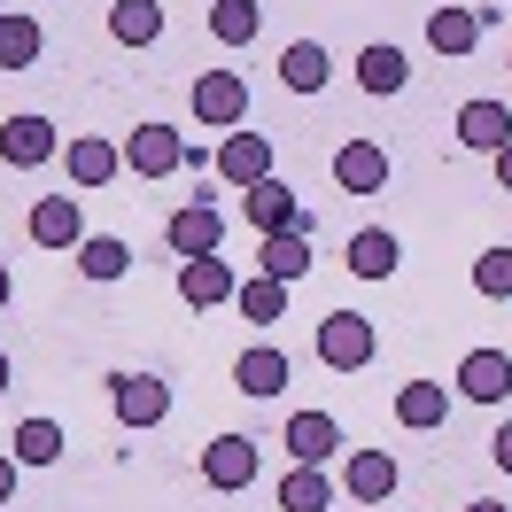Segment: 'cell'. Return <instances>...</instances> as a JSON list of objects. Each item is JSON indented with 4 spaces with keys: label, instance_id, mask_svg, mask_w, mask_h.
Wrapping results in <instances>:
<instances>
[{
    "label": "cell",
    "instance_id": "obj_18",
    "mask_svg": "<svg viewBox=\"0 0 512 512\" xmlns=\"http://www.w3.org/2000/svg\"><path fill=\"white\" fill-rule=\"evenodd\" d=\"M288 450H295V466H326V458L342 450L334 412H295V419H288Z\"/></svg>",
    "mask_w": 512,
    "mask_h": 512
},
{
    "label": "cell",
    "instance_id": "obj_11",
    "mask_svg": "<svg viewBox=\"0 0 512 512\" xmlns=\"http://www.w3.org/2000/svg\"><path fill=\"white\" fill-rule=\"evenodd\" d=\"M32 241H39V249H78V241H86L78 194H39V202H32Z\"/></svg>",
    "mask_w": 512,
    "mask_h": 512
},
{
    "label": "cell",
    "instance_id": "obj_16",
    "mask_svg": "<svg viewBox=\"0 0 512 512\" xmlns=\"http://www.w3.org/2000/svg\"><path fill=\"white\" fill-rule=\"evenodd\" d=\"M505 140H512V109H505V101H466V109H458V148L497 156Z\"/></svg>",
    "mask_w": 512,
    "mask_h": 512
},
{
    "label": "cell",
    "instance_id": "obj_6",
    "mask_svg": "<svg viewBox=\"0 0 512 512\" xmlns=\"http://www.w3.org/2000/svg\"><path fill=\"white\" fill-rule=\"evenodd\" d=\"M109 404H117L125 427H163V419H171V388H163L156 373H117V381H109Z\"/></svg>",
    "mask_w": 512,
    "mask_h": 512
},
{
    "label": "cell",
    "instance_id": "obj_23",
    "mask_svg": "<svg viewBox=\"0 0 512 512\" xmlns=\"http://www.w3.org/2000/svg\"><path fill=\"white\" fill-rule=\"evenodd\" d=\"M404 264V249H396V233H381V225H365V233H350V272L357 280H388Z\"/></svg>",
    "mask_w": 512,
    "mask_h": 512
},
{
    "label": "cell",
    "instance_id": "obj_2",
    "mask_svg": "<svg viewBox=\"0 0 512 512\" xmlns=\"http://www.w3.org/2000/svg\"><path fill=\"white\" fill-rule=\"evenodd\" d=\"M241 218L256 225V241H264V233H311V210H303V194H295L288 179H256V187L241 194Z\"/></svg>",
    "mask_w": 512,
    "mask_h": 512
},
{
    "label": "cell",
    "instance_id": "obj_8",
    "mask_svg": "<svg viewBox=\"0 0 512 512\" xmlns=\"http://www.w3.org/2000/svg\"><path fill=\"white\" fill-rule=\"evenodd\" d=\"M218 179L241 187V194H249L256 179H272V140H264V132H225L218 140Z\"/></svg>",
    "mask_w": 512,
    "mask_h": 512
},
{
    "label": "cell",
    "instance_id": "obj_5",
    "mask_svg": "<svg viewBox=\"0 0 512 512\" xmlns=\"http://www.w3.org/2000/svg\"><path fill=\"white\" fill-rule=\"evenodd\" d=\"M55 156H63V140H55L47 117L24 109V117H8V125H0V163H8V171H39V163H55Z\"/></svg>",
    "mask_w": 512,
    "mask_h": 512
},
{
    "label": "cell",
    "instance_id": "obj_19",
    "mask_svg": "<svg viewBox=\"0 0 512 512\" xmlns=\"http://www.w3.org/2000/svg\"><path fill=\"white\" fill-rule=\"evenodd\" d=\"M109 39H117V47H156L163 8L156 0H109Z\"/></svg>",
    "mask_w": 512,
    "mask_h": 512
},
{
    "label": "cell",
    "instance_id": "obj_4",
    "mask_svg": "<svg viewBox=\"0 0 512 512\" xmlns=\"http://www.w3.org/2000/svg\"><path fill=\"white\" fill-rule=\"evenodd\" d=\"M249 117V78L241 70H194V125L233 132Z\"/></svg>",
    "mask_w": 512,
    "mask_h": 512
},
{
    "label": "cell",
    "instance_id": "obj_24",
    "mask_svg": "<svg viewBox=\"0 0 512 512\" xmlns=\"http://www.w3.org/2000/svg\"><path fill=\"white\" fill-rule=\"evenodd\" d=\"M396 419H404V427H443L450 419V388L443 381H404L396 388Z\"/></svg>",
    "mask_w": 512,
    "mask_h": 512
},
{
    "label": "cell",
    "instance_id": "obj_40",
    "mask_svg": "<svg viewBox=\"0 0 512 512\" xmlns=\"http://www.w3.org/2000/svg\"><path fill=\"white\" fill-rule=\"evenodd\" d=\"M202 8H218V0H202Z\"/></svg>",
    "mask_w": 512,
    "mask_h": 512
},
{
    "label": "cell",
    "instance_id": "obj_15",
    "mask_svg": "<svg viewBox=\"0 0 512 512\" xmlns=\"http://www.w3.org/2000/svg\"><path fill=\"white\" fill-rule=\"evenodd\" d=\"M63 163H70V179H78V187H109V179L125 171V148H117V140H101V132H78V140L63 148Z\"/></svg>",
    "mask_w": 512,
    "mask_h": 512
},
{
    "label": "cell",
    "instance_id": "obj_7",
    "mask_svg": "<svg viewBox=\"0 0 512 512\" xmlns=\"http://www.w3.org/2000/svg\"><path fill=\"white\" fill-rule=\"evenodd\" d=\"M256 466H264V458H256L249 435H210V443H202V481H210V489H249Z\"/></svg>",
    "mask_w": 512,
    "mask_h": 512
},
{
    "label": "cell",
    "instance_id": "obj_21",
    "mask_svg": "<svg viewBox=\"0 0 512 512\" xmlns=\"http://www.w3.org/2000/svg\"><path fill=\"white\" fill-rule=\"evenodd\" d=\"M427 47H435V55H474L481 47V16L474 8H435V16H427Z\"/></svg>",
    "mask_w": 512,
    "mask_h": 512
},
{
    "label": "cell",
    "instance_id": "obj_35",
    "mask_svg": "<svg viewBox=\"0 0 512 512\" xmlns=\"http://www.w3.org/2000/svg\"><path fill=\"white\" fill-rule=\"evenodd\" d=\"M489 163H497V187L512 194V140H505V148H497V156H489Z\"/></svg>",
    "mask_w": 512,
    "mask_h": 512
},
{
    "label": "cell",
    "instance_id": "obj_20",
    "mask_svg": "<svg viewBox=\"0 0 512 512\" xmlns=\"http://www.w3.org/2000/svg\"><path fill=\"white\" fill-rule=\"evenodd\" d=\"M233 388H241V396H280V388H288V357L272 350V342L241 350V365H233Z\"/></svg>",
    "mask_w": 512,
    "mask_h": 512
},
{
    "label": "cell",
    "instance_id": "obj_32",
    "mask_svg": "<svg viewBox=\"0 0 512 512\" xmlns=\"http://www.w3.org/2000/svg\"><path fill=\"white\" fill-rule=\"evenodd\" d=\"M474 288L489 303H512V249H481L474 256Z\"/></svg>",
    "mask_w": 512,
    "mask_h": 512
},
{
    "label": "cell",
    "instance_id": "obj_26",
    "mask_svg": "<svg viewBox=\"0 0 512 512\" xmlns=\"http://www.w3.org/2000/svg\"><path fill=\"white\" fill-rule=\"evenodd\" d=\"M78 272L109 288V280H125V272H132V249L117 241V233H86V241H78Z\"/></svg>",
    "mask_w": 512,
    "mask_h": 512
},
{
    "label": "cell",
    "instance_id": "obj_13",
    "mask_svg": "<svg viewBox=\"0 0 512 512\" xmlns=\"http://www.w3.org/2000/svg\"><path fill=\"white\" fill-rule=\"evenodd\" d=\"M233 288H241V280H233V264H225V256H187V264H179V295H187L194 311L233 303Z\"/></svg>",
    "mask_w": 512,
    "mask_h": 512
},
{
    "label": "cell",
    "instance_id": "obj_25",
    "mask_svg": "<svg viewBox=\"0 0 512 512\" xmlns=\"http://www.w3.org/2000/svg\"><path fill=\"white\" fill-rule=\"evenodd\" d=\"M280 512H334V481L319 466H288L280 474Z\"/></svg>",
    "mask_w": 512,
    "mask_h": 512
},
{
    "label": "cell",
    "instance_id": "obj_17",
    "mask_svg": "<svg viewBox=\"0 0 512 512\" xmlns=\"http://www.w3.org/2000/svg\"><path fill=\"white\" fill-rule=\"evenodd\" d=\"M342 489H350V505H388V497H396V458H388V450H357Z\"/></svg>",
    "mask_w": 512,
    "mask_h": 512
},
{
    "label": "cell",
    "instance_id": "obj_30",
    "mask_svg": "<svg viewBox=\"0 0 512 512\" xmlns=\"http://www.w3.org/2000/svg\"><path fill=\"white\" fill-rule=\"evenodd\" d=\"M233 311H241V319H256V326H272V319H288V288L256 272V280H241V288H233Z\"/></svg>",
    "mask_w": 512,
    "mask_h": 512
},
{
    "label": "cell",
    "instance_id": "obj_34",
    "mask_svg": "<svg viewBox=\"0 0 512 512\" xmlns=\"http://www.w3.org/2000/svg\"><path fill=\"white\" fill-rule=\"evenodd\" d=\"M16 474H24V466H16L8 450H0V505H16Z\"/></svg>",
    "mask_w": 512,
    "mask_h": 512
},
{
    "label": "cell",
    "instance_id": "obj_31",
    "mask_svg": "<svg viewBox=\"0 0 512 512\" xmlns=\"http://www.w3.org/2000/svg\"><path fill=\"white\" fill-rule=\"evenodd\" d=\"M39 47H47V39H39L32 16H0V70H32Z\"/></svg>",
    "mask_w": 512,
    "mask_h": 512
},
{
    "label": "cell",
    "instance_id": "obj_27",
    "mask_svg": "<svg viewBox=\"0 0 512 512\" xmlns=\"http://www.w3.org/2000/svg\"><path fill=\"white\" fill-rule=\"evenodd\" d=\"M404 78H412V63H404L396 47H381V39L357 55V86H365V94H404Z\"/></svg>",
    "mask_w": 512,
    "mask_h": 512
},
{
    "label": "cell",
    "instance_id": "obj_33",
    "mask_svg": "<svg viewBox=\"0 0 512 512\" xmlns=\"http://www.w3.org/2000/svg\"><path fill=\"white\" fill-rule=\"evenodd\" d=\"M489 458H497V466H505V474H512V419H505V427H497V435H489Z\"/></svg>",
    "mask_w": 512,
    "mask_h": 512
},
{
    "label": "cell",
    "instance_id": "obj_3",
    "mask_svg": "<svg viewBox=\"0 0 512 512\" xmlns=\"http://www.w3.org/2000/svg\"><path fill=\"white\" fill-rule=\"evenodd\" d=\"M125 171H132V179H171V171H187V140L148 117V125L125 132Z\"/></svg>",
    "mask_w": 512,
    "mask_h": 512
},
{
    "label": "cell",
    "instance_id": "obj_37",
    "mask_svg": "<svg viewBox=\"0 0 512 512\" xmlns=\"http://www.w3.org/2000/svg\"><path fill=\"white\" fill-rule=\"evenodd\" d=\"M8 381H16V365H8V350H0V396H8Z\"/></svg>",
    "mask_w": 512,
    "mask_h": 512
},
{
    "label": "cell",
    "instance_id": "obj_10",
    "mask_svg": "<svg viewBox=\"0 0 512 512\" xmlns=\"http://www.w3.org/2000/svg\"><path fill=\"white\" fill-rule=\"evenodd\" d=\"M334 187L342 194H381L388 187V148L381 140H342V148H334Z\"/></svg>",
    "mask_w": 512,
    "mask_h": 512
},
{
    "label": "cell",
    "instance_id": "obj_1",
    "mask_svg": "<svg viewBox=\"0 0 512 512\" xmlns=\"http://www.w3.org/2000/svg\"><path fill=\"white\" fill-rule=\"evenodd\" d=\"M373 357H381V334H373L365 311H326V319H319V365H334V373H365Z\"/></svg>",
    "mask_w": 512,
    "mask_h": 512
},
{
    "label": "cell",
    "instance_id": "obj_39",
    "mask_svg": "<svg viewBox=\"0 0 512 512\" xmlns=\"http://www.w3.org/2000/svg\"><path fill=\"white\" fill-rule=\"evenodd\" d=\"M0 16H8V0H0Z\"/></svg>",
    "mask_w": 512,
    "mask_h": 512
},
{
    "label": "cell",
    "instance_id": "obj_29",
    "mask_svg": "<svg viewBox=\"0 0 512 512\" xmlns=\"http://www.w3.org/2000/svg\"><path fill=\"white\" fill-rule=\"evenodd\" d=\"M256 32H264V8H256V0H218V8H210V39H218V47H249Z\"/></svg>",
    "mask_w": 512,
    "mask_h": 512
},
{
    "label": "cell",
    "instance_id": "obj_22",
    "mask_svg": "<svg viewBox=\"0 0 512 512\" xmlns=\"http://www.w3.org/2000/svg\"><path fill=\"white\" fill-rule=\"evenodd\" d=\"M326 78H334V63H326L319 39H295L288 55H280V86H288V94H319Z\"/></svg>",
    "mask_w": 512,
    "mask_h": 512
},
{
    "label": "cell",
    "instance_id": "obj_28",
    "mask_svg": "<svg viewBox=\"0 0 512 512\" xmlns=\"http://www.w3.org/2000/svg\"><path fill=\"white\" fill-rule=\"evenodd\" d=\"M8 458H16V466H55V458H63V427H55V419H24V427L8 435Z\"/></svg>",
    "mask_w": 512,
    "mask_h": 512
},
{
    "label": "cell",
    "instance_id": "obj_14",
    "mask_svg": "<svg viewBox=\"0 0 512 512\" xmlns=\"http://www.w3.org/2000/svg\"><path fill=\"white\" fill-rule=\"evenodd\" d=\"M458 396L505 404V396H512V357L505 350H466V365H458Z\"/></svg>",
    "mask_w": 512,
    "mask_h": 512
},
{
    "label": "cell",
    "instance_id": "obj_9",
    "mask_svg": "<svg viewBox=\"0 0 512 512\" xmlns=\"http://www.w3.org/2000/svg\"><path fill=\"white\" fill-rule=\"evenodd\" d=\"M163 241H171V256H179V264H187V256H218V241H225V218L210 210V202H187V210H171Z\"/></svg>",
    "mask_w": 512,
    "mask_h": 512
},
{
    "label": "cell",
    "instance_id": "obj_36",
    "mask_svg": "<svg viewBox=\"0 0 512 512\" xmlns=\"http://www.w3.org/2000/svg\"><path fill=\"white\" fill-rule=\"evenodd\" d=\"M8 295H16V280H8V264H0V311H8Z\"/></svg>",
    "mask_w": 512,
    "mask_h": 512
},
{
    "label": "cell",
    "instance_id": "obj_12",
    "mask_svg": "<svg viewBox=\"0 0 512 512\" xmlns=\"http://www.w3.org/2000/svg\"><path fill=\"white\" fill-rule=\"evenodd\" d=\"M311 264H319L311 233H264V241H256V272H264V280H280V288H295Z\"/></svg>",
    "mask_w": 512,
    "mask_h": 512
},
{
    "label": "cell",
    "instance_id": "obj_38",
    "mask_svg": "<svg viewBox=\"0 0 512 512\" xmlns=\"http://www.w3.org/2000/svg\"><path fill=\"white\" fill-rule=\"evenodd\" d=\"M466 512H512V505H497V497H481V505H466Z\"/></svg>",
    "mask_w": 512,
    "mask_h": 512
}]
</instances>
